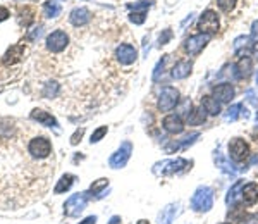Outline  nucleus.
I'll return each mask as SVG.
<instances>
[{"label": "nucleus", "mask_w": 258, "mask_h": 224, "mask_svg": "<svg viewBox=\"0 0 258 224\" xmlns=\"http://www.w3.org/2000/svg\"><path fill=\"white\" fill-rule=\"evenodd\" d=\"M26 150L30 154L31 159H35L36 162H47L53 154L52 143L47 136H33L28 142Z\"/></svg>", "instance_id": "f257e3e1"}, {"label": "nucleus", "mask_w": 258, "mask_h": 224, "mask_svg": "<svg viewBox=\"0 0 258 224\" xmlns=\"http://www.w3.org/2000/svg\"><path fill=\"white\" fill-rule=\"evenodd\" d=\"M67 45H69V37H67V33L62 31V30L52 31V33H50L45 40V47H47V50H49L50 54L64 52V50L67 49Z\"/></svg>", "instance_id": "f03ea898"}, {"label": "nucleus", "mask_w": 258, "mask_h": 224, "mask_svg": "<svg viewBox=\"0 0 258 224\" xmlns=\"http://www.w3.org/2000/svg\"><path fill=\"white\" fill-rule=\"evenodd\" d=\"M200 33H205V35H212V33H217L219 30V16H217L215 10L208 9L200 16L198 19V24H196Z\"/></svg>", "instance_id": "7ed1b4c3"}, {"label": "nucleus", "mask_w": 258, "mask_h": 224, "mask_svg": "<svg viewBox=\"0 0 258 224\" xmlns=\"http://www.w3.org/2000/svg\"><path fill=\"white\" fill-rule=\"evenodd\" d=\"M179 102V92L172 86H165L158 97V111L160 112H170Z\"/></svg>", "instance_id": "20e7f679"}, {"label": "nucleus", "mask_w": 258, "mask_h": 224, "mask_svg": "<svg viewBox=\"0 0 258 224\" xmlns=\"http://www.w3.org/2000/svg\"><path fill=\"white\" fill-rule=\"evenodd\" d=\"M229 155L234 162H245L250 157V145L241 138H234L229 142Z\"/></svg>", "instance_id": "39448f33"}, {"label": "nucleus", "mask_w": 258, "mask_h": 224, "mask_svg": "<svg viewBox=\"0 0 258 224\" xmlns=\"http://www.w3.org/2000/svg\"><path fill=\"white\" fill-rule=\"evenodd\" d=\"M210 40V35H205V33H198V35H193L184 42V50H186L190 56H198L203 49L206 47Z\"/></svg>", "instance_id": "423d86ee"}, {"label": "nucleus", "mask_w": 258, "mask_h": 224, "mask_svg": "<svg viewBox=\"0 0 258 224\" xmlns=\"http://www.w3.org/2000/svg\"><path fill=\"white\" fill-rule=\"evenodd\" d=\"M86 202H88V195H86V193H76V195H72V197L64 204L65 216H78L79 212L85 209Z\"/></svg>", "instance_id": "0eeeda50"}, {"label": "nucleus", "mask_w": 258, "mask_h": 224, "mask_svg": "<svg viewBox=\"0 0 258 224\" xmlns=\"http://www.w3.org/2000/svg\"><path fill=\"white\" fill-rule=\"evenodd\" d=\"M115 59H117L121 64H124V66H129V64L136 62L138 52L133 45H129V43H122V45H119L117 49H115Z\"/></svg>", "instance_id": "6e6552de"}, {"label": "nucleus", "mask_w": 258, "mask_h": 224, "mask_svg": "<svg viewBox=\"0 0 258 224\" xmlns=\"http://www.w3.org/2000/svg\"><path fill=\"white\" fill-rule=\"evenodd\" d=\"M162 126H163L165 131L172 133V135H179V133H183V129H184L183 119H181V115H177V114L165 115L163 121H162Z\"/></svg>", "instance_id": "1a4fd4ad"}, {"label": "nucleus", "mask_w": 258, "mask_h": 224, "mask_svg": "<svg viewBox=\"0 0 258 224\" xmlns=\"http://www.w3.org/2000/svg\"><path fill=\"white\" fill-rule=\"evenodd\" d=\"M212 97L217 102H231L234 99V88L229 83H220L212 90Z\"/></svg>", "instance_id": "9d476101"}, {"label": "nucleus", "mask_w": 258, "mask_h": 224, "mask_svg": "<svg viewBox=\"0 0 258 224\" xmlns=\"http://www.w3.org/2000/svg\"><path fill=\"white\" fill-rule=\"evenodd\" d=\"M69 21L78 28L85 26V24H88L90 21H92V12H90L86 7H78V9L71 10V14H69Z\"/></svg>", "instance_id": "9b49d317"}, {"label": "nucleus", "mask_w": 258, "mask_h": 224, "mask_svg": "<svg viewBox=\"0 0 258 224\" xmlns=\"http://www.w3.org/2000/svg\"><path fill=\"white\" fill-rule=\"evenodd\" d=\"M129 155H131V143H122L121 145V149H119L117 152H115L114 155L110 157V166L112 168H122V166L128 162V159H129Z\"/></svg>", "instance_id": "f8f14e48"}, {"label": "nucleus", "mask_w": 258, "mask_h": 224, "mask_svg": "<svg viewBox=\"0 0 258 224\" xmlns=\"http://www.w3.org/2000/svg\"><path fill=\"white\" fill-rule=\"evenodd\" d=\"M24 56V45H12L3 56V64L5 66H12V64L19 62Z\"/></svg>", "instance_id": "ddd939ff"}, {"label": "nucleus", "mask_w": 258, "mask_h": 224, "mask_svg": "<svg viewBox=\"0 0 258 224\" xmlns=\"http://www.w3.org/2000/svg\"><path fill=\"white\" fill-rule=\"evenodd\" d=\"M31 119L38 121L40 124H43V126H49V128H55V126H57L55 117H53L50 112H45L42 109H33L31 111Z\"/></svg>", "instance_id": "4468645a"}, {"label": "nucleus", "mask_w": 258, "mask_h": 224, "mask_svg": "<svg viewBox=\"0 0 258 224\" xmlns=\"http://www.w3.org/2000/svg\"><path fill=\"white\" fill-rule=\"evenodd\" d=\"M243 202L246 205H255L258 202V185L257 183H250L243 188Z\"/></svg>", "instance_id": "2eb2a0df"}, {"label": "nucleus", "mask_w": 258, "mask_h": 224, "mask_svg": "<svg viewBox=\"0 0 258 224\" xmlns=\"http://www.w3.org/2000/svg\"><path fill=\"white\" fill-rule=\"evenodd\" d=\"M191 73V62L190 60H179L176 66L172 67V78L183 79Z\"/></svg>", "instance_id": "dca6fc26"}, {"label": "nucleus", "mask_w": 258, "mask_h": 224, "mask_svg": "<svg viewBox=\"0 0 258 224\" xmlns=\"http://www.w3.org/2000/svg\"><path fill=\"white\" fill-rule=\"evenodd\" d=\"M60 10H62V7L55 0H49V2L43 3V16L49 17V19L50 17H57L60 14Z\"/></svg>", "instance_id": "f3484780"}, {"label": "nucleus", "mask_w": 258, "mask_h": 224, "mask_svg": "<svg viewBox=\"0 0 258 224\" xmlns=\"http://www.w3.org/2000/svg\"><path fill=\"white\" fill-rule=\"evenodd\" d=\"M236 71H238V78H246L250 73H252V59L250 57H241L239 62L236 64Z\"/></svg>", "instance_id": "a211bd4d"}, {"label": "nucleus", "mask_w": 258, "mask_h": 224, "mask_svg": "<svg viewBox=\"0 0 258 224\" xmlns=\"http://www.w3.org/2000/svg\"><path fill=\"white\" fill-rule=\"evenodd\" d=\"M19 24L21 26H24V28H28V26H31L33 24V21H35V10L30 9V7H21L19 9Z\"/></svg>", "instance_id": "6ab92c4d"}, {"label": "nucleus", "mask_w": 258, "mask_h": 224, "mask_svg": "<svg viewBox=\"0 0 258 224\" xmlns=\"http://www.w3.org/2000/svg\"><path fill=\"white\" fill-rule=\"evenodd\" d=\"M202 104H203V109H205L208 114H213V115H217L220 112V104L217 102L213 97H210V95H205L202 99Z\"/></svg>", "instance_id": "aec40b11"}, {"label": "nucleus", "mask_w": 258, "mask_h": 224, "mask_svg": "<svg viewBox=\"0 0 258 224\" xmlns=\"http://www.w3.org/2000/svg\"><path fill=\"white\" fill-rule=\"evenodd\" d=\"M74 176L72 174H64L62 178H60V181L57 183V186H55V193H64V191H67L69 188H71L72 185H74Z\"/></svg>", "instance_id": "412c9836"}, {"label": "nucleus", "mask_w": 258, "mask_h": 224, "mask_svg": "<svg viewBox=\"0 0 258 224\" xmlns=\"http://www.w3.org/2000/svg\"><path fill=\"white\" fill-rule=\"evenodd\" d=\"M205 109H195L193 112H191V117H188V122L190 124H200V122L205 121Z\"/></svg>", "instance_id": "4be33fe9"}, {"label": "nucleus", "mask_w": 258, "mask_h": 224, "mask_svg": "<svg viewBox=\"0 0 258 224\" xmlns=\"http://www.w3.org/2000/svg\"><path fill=\"white\" fill-rule=\"evenodd\" d=\"M57 92H59V85L57 83H49V85H45V90H43V97L53 99L57 95Z\"/></svg>", "instance_id": "5701e85b"}, {"label": "nucleus", "mask_w": 258, "mask_h": 224, "mask_svg": "<svg viewBox=\"0 0 258 224\" xmlns=\"http://www.w3.org/2000/svg\"><path fill=\"white\" fill-rule=\"evenodd\" d=\"M145 17H147V10H134V12L129 14V19L133 21L134 24H143Z\"/></svg>", "instance_id": "b1692460"}, {"label": "nucleus", "mask_w": 258, "mask_h": 224, "mask_svg": "<svg viewBox=\"0 0 258 224\" xmlns=\"http://www.w3.org/2000/svg\"><path fill=\"white\" fill-rule=\"evenodd\" d=\"M107 131H108L107 126H100V128H98L97 131H93V135H92V143L100 142V140L103 138L105 135H107Z\"/></svg>", "instance_id": "393cba45"}, {"label": "nucleus", "mask_w": 258, "mask_h": 224, "mask_svg": "<svg viewBox=\"0 0 258 224\" xmlns=\"http://www.w3.org/2000/svg\"><path fill=\"white\" fill-rule=\"evenodd\" d=\"M217 2H219V7L224 10V12H231V10L234 9L238 0H217Z\"/></svg>", "instance_id": "a878e982"}, {"label": "nucleus", "mask_w": 258, "mask_h": 224, "mask_svg": "<svg viewBox=\"0 0 258 224\" xmlns=\"http://www.w3.org/2000/svg\"><path fill=\"white\" fill-rule=\"evenodd\" d=\"M83 133H85V129H78V131L74 133V135L71 136V145H78L79 142H81V136H83Z\"/></svg>", "instance_id": "bb28decb"}, {"label": "nucleus", "mask_w": 258, "mask_h": 224, "mask_svg": "<svg viewBox=\"0 0 258 224\" xmlns=\"http://www.w3.org/2000/svg\"><path fill=\"white\" fill-rule=\"evenodd\" d=\"M243 224H258V216L257 214H250L246 219H243Z\"/></svg>", "instance_id": "cd10ccee"}, {"label": "nucleus", "mask_w": 258, "mask_h": 224, "mask_svg": "<svg viewBox=\"0 0 258 224\" xmlns=\"http://www.w3.org/2000/svg\"><path fill=\"white\" fill-rule=\"evenodd\" d=\"M9 16H10L9 9H7V7H0V23H2V21H5Z\"/></svg>", "instance_id": "c85d7f7f"}, {"label": "nucleus", "mask_w": 258, "mask_h": 224, "mask_svg": "<svg viewBox=\"0 0 258 224\" xmlns=\"http://www.w3.org/2000/svg\"><path fill=\"white\" fill-rule=\"evenodd\" d=\"M170 37H172V33H170V30H165V33L160 35V43H162V45H165V43L170 40Z\"/></svg>", "instance_id": "c756f323"}, {"label": "nucleus", "mask_w": 258, "mask_h": 224, "mask_svg": "<svg viewBox=\"0 0 258 224\" xmlns=\"http://www.w3.org/2000/svg\"><path fill=\"white\" fill-rule=\"evenodd\" d=\"M252 38H253V42H257V43H258V21H257V23H253V28H252Z\"/></svg>", "instance_id": "7c9ffc66"}, {"label": "nucleus", "mask_w": 258, "mask_h": 224, "mask_svg": "<svg viewBox=\"0 0 258 224\" xmlns=\"http://www.w3.org/2000/svg\"><path fill=\"white\" fill-rule=\"evenodd\" d=\"M40 35H42V30H40V28H36V30L33 31V33H31V35H30V37H28V38H30V40H35V38H38Z\"/></svg>", "instance_id": "2f4dec72"}, {"label": "nucleus", "mask_w": 258, "mask_h": 224, "mask_svg": "<svg viewBox=\"0 0 258 224\" xmlns=\"http://www.w3.org/2000/svg\"><path fill=\"white\" fill-rule=\"evenodd\" d=\"M95 221H97V218L95 216H92V218H86L81 224H95Z\"/></svg>", "instance_id": "473e14b6"}, {"label": "nucleus", "mask_w": 258, "mask_h": 224, "mask_svg": "<svg viewBox=\"0 0 258 224\" xmlns=\"http://www.w3.org/2000/svg\"><path fill=\"white\" fill-rule=\"evenodd\" d=\"M138 224H148L147 221H140V223H138Z\"/></svg>", "instance_id": "72a5a7b5"}]
</instances>
